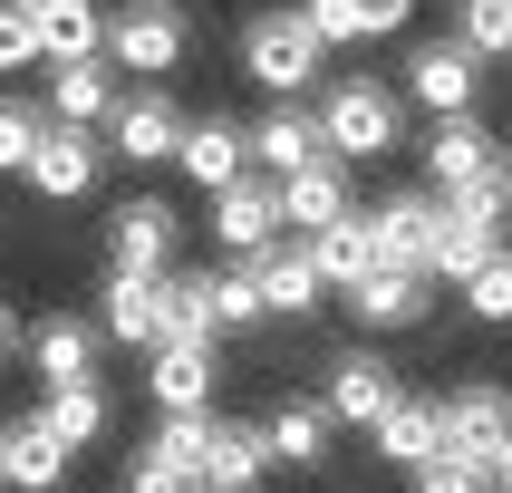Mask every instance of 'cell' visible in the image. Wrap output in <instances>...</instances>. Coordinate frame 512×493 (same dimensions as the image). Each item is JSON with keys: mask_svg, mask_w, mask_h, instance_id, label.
<instances>
[{"mask_svg": "<svg viewBox=\"0 0 512 493\" xmlns=\"http://www.w3.org/2000/svg\"><path fill=\"white\" fill-rule=\"evenodd\" d=\"M20 358L39 368V387H68V377H97V319L49 310L39 329H20Z\"/></svg>", "mask_w": 512, "mask_h": 493, "instance_id": "17", "label": "cell"}, {"mask_svg": "<svg viewBox=\"0 0 512 493\" xmlns=\"http://www.w3.org/2000/svg\"><path fill=\"white\" fill-rule=\"evenodd\" d=\"M319 145L339 165H387L406 145V97L387 78H329L319 87Z\"/></svg>", "mask_w": 512, "mask_h": 493, "instance_id": "1", "label": "cell"}, {"mask_svg": "<svg viewBox=\"0 0 512 493\" xmlns=\"http://www.w3.org/2000/svg\"><path fill=\"white\" fill-rule=\"evenodd\" d=\"M10 358H20V310L0 300V368H10Z\"/></svg>", "mask_w": 512, "mask_h": 493, "instance_id": "39", "label": "cell"}, {"mask_svg": "<svg viewBox=\"0 0 512 493\" xmlns=\"http://www.w3.org/2000/svg\"><path fill=\"white\" fill-rule=\"evenodd\" d=\"M10 68H39V29H29V0H0V78Z\"/></svg>", "mask_w": 512, "mask_h": 493, "instance_id": "37", "label": "cell"}, {"mask_svg": "<svg viewBox=\"0 0 512 493\" xmlns=\"http://www.w3.org/2000/svg\"><path fill=\"white\" fill-rule=\"evenodd\" d=\"M329 435H339V426H329L319 397H281L271 416H261V445H271V464H290V474H310V464L329 455Z\"/></svg>", "mask_w": 512, "mask_h": 493, "instance_id": "23", "label": "cell"}, {"mask_svg": "<svg viewBox=\"0 0 512 493\" xmlns=\"http://www.w3.org/2000/svg\"><path fill=\"white\" fill-rule=\"evenodd\" d=\"M213 203V242H223L232 261H252L261 242H281V184H271V174H242V184H223V194H203Z\"/></svg>", "mask_w": 512, "mask_h": 493, "instance_id": "10", "label": "cell"}, {"mask_svg": "<svg viewBox=\"0 0 512 493\" xmlns=\"http://www.w3.org/2000/svg\"><path fill=\"white\" fill-rule=\"evenodd\" d=\"M174 242H184V223H174L165 194H126L107 213V261L116 271H174Z\"/></svg>", "mask_w": 512, "mask_h": 493, "instance_id": "9", "label": "cell"}, {"mask_svg": "<svg viewBox=\"0 0 512 493\" xmlns=\"http://www.w3.org/2000/svg\"><path fill=\"white\" fill-rule=\"evenodd\" d=\"M174 145H184V107H174L165 87H126L107 116V155L126 165H174Z\"/></svg>", "mask_w": 512, "mask_h": 493, "instance_id": "8", "label": "cell"}, {"mask_svg": "<svg viewBox=\"0 0 512 493\" xmlns=\"http://www.w3.org/2000/svg\"><path fill=\"white\" fill-rule=\"evenodd\" d=\"M184 49H194V10L184 0H126V10H107V68L174 78Z\"/></svg>", "mask_w": 512, "mask_h": 493, "instance_id": "3", "label": "cell"}, {"mask_svg": "<svg viewBox=\"0 0 512 493\" xmlns=\"http://www.w3.org/2000/svg\"><path fill=\"white\" fill-rule=\"evenodd\" d=\"M174 174H184L194 194H223V184H242V174H252V126H232L223 107H213V116H184Z\"/></svg>", "mask_w": 512, "mask_h": 493, "instance_id": "7", "label": "cell"}, {"mask_svg": "<svg viewBox=\"0 0 512 493\" xmlns=\"http://www.w3.org/2000/svg\"><path fill=\"white\" fill-rule=\"evenodd\" d=\"M368 232H377V261L426 271V261H435V232H445V194H435V184H426V194H387L368 213ZM426 281H435V271H426Z\"/></svg>", "mask_w": 512, "mask_h": 493, "instance_id": "11", "label": "cell"}, {"mask_svg": "<svg viewBox=\"0 0 512 493\" xmlns=\"http://www.w3.org/2000/svg\"><path fill=\"white\" fill-rule=\"evenodd\" d=\"M126 493H194V474H174L165 455H136L126 464Z\"/></svg>", "mask_w": 512, "mask_h": 493, "instance_id": "38", "label": "cell"}, {"mask_svg": "<svg viewBox=\"0 0 512 493\" xmlns=\"http://www.w3.org/2000/svg\"><path fill=\"white\" fill-rule=\"evenodd\" d=\"M493 252H503V223H474V213H455V203H445V232H435V261H426V271L464 290Z\"/></svg>", "mask_w": 512, "mask_h": 493, "instance_id": "28", "label": "cell"}, {"mask_svg": "<svg viewBox=\"0 0 512 493\" xmlns=\"http://www.w3.org/2000/svg\"><path fill=\"white\" fill-rule=\"evenodd\" d=\"M310 155H329V145H319V107L281 97V107L252 126V174H271V184H281V174H300Z\"/></svg>", "mask_w": 512, "mask_h": 493, "instance_id": "20", "label": "cell"}, {"mask_svg": "<svg viewBox=\"0 0 512 493\" xmlns=\"http://www.w3.org/2000/svg\"><path fill=\"white\" fill-rule=\"evenodd\" d=\"M319 68H329V49L300 10H252L242 20V78H261L271 97H310Z\"/></svg>", "mask_w": 512, "mask_h": 493, "instance_id": "2", "label": "cell"}, {"mask_svg": "<svg viewBox=\"0 0 512 493\" xmlns=\"http://www.w3.org/2000/svg\"><path fill=\"white\" fill-rule=\"evenodd\" d=\"M194 493H213V484H194Z\"/></svg>", "mask_w": 512, "mask_h": 493, "instance_id": "42", "label": "cell"}, {"mask_svg": "<svg viewBox=\"0 0 512 493\" xmlns=\"http://www.w3.org/2000/svg\"><path fill=\"white\" fill-rule=\"evenodd\" d=\"M397 97H416L426 116H474V97H484V58L464 49V39H426V49L406 58Z\"/></svg>", "mask_w": 512, "mask_h": 493, "instance_id": "6", "label": "cell"}, {"mask_svg": "<svg viewBox=\"0 0 512 493\" xmlns=\"http://www.w3.org/2000/svg\"><path fill=\"white\" fill-rule=\"evenodd\" d=\"M203 310H213V339L223 329H261V290H252V261H232V271H203Z\"/></svg>", "mask_w": 512, "mask_h": 493, "instance_id": "30", "label": "cell"}, {"mask_svg": "<svg viewBox=\"0 0 512 493\" xmlns=\"http://www.w3.org/2000/svg\"><path fill=\"white\" fill-rule=\"evenodd\" d=\"M261 474H271V445H261V426H232V416H213V445H203V484H213V493H252Z\"/></svg>", "mask_w": 512, "mask_h": 493, "instance_id": "26", "label": "cell"}, {"mask_svg": "<svg viewBox=\"0 0 512 493\" xmlns=\"http://www.w3.org/2000/svg\"><path fill=\"white\" fill-rule=\"evenodd\" d=\"M310 242V261H319V281L329 290H358L377 271V232H368V213H339V223H319V232H300Z\"/></svg>", "mask_w": 512, "mask_h": 493, "instance_id": "25", "label": "cell"}, {"mask_svg": "<svg viewBox=\"0 0 512 493\" xmlns=\"http://www.w3.org/2000/svg\"><path fill=\"white\" fill-rule=\"evenodd\" d=\"M339 213H358L339 155H310L300 174H281V223H290V232H319V223H339Z\"/></svg>", "mask_w": 512, "mask_h": 493, "instance_id": "19", "label": "cell"}, {"mask_svg": "<svg viewBox=\"0 0 512 493\" xmlns=\"http://www.w3.org/2000/svg\"><path fill=\"white\" fill-rule=\"evenodd\" d=\"M503 184H512V155H503Z\"/></svg>", "mask_w": 512, "mask_h": 493, "instance_id": "41", "label": "cell"}, {"mask_svg": "<svg viewBox=\"0 0 512 493\" xmlns=\"http://www.w3.org/2000/svg\"><path fill=\"white\" fill-rule=\"evenodd\" d=\"M464 310L493 319V329H512V242L484 261V271H474V281H464Z\"/></svg>", "mask_w": 512, "mask_h": 493, "instance_id": "35", "label": "cell"}, {"mask_svg": "<svg viewBox=\"0 0 512 493\" xmlns=\"http://www.w3.org/2000/svg\"><path fill=\"white\" fill-rule=\"evenodd\" d=\"M97 339H116V348L165 339V271H107V290H97Z\"/></svg>", "mask_w": 512, "mask_h": 493, "instance_id": "12", "label": "cell"}, {"mask_svg": "<svg viewBox=\"0 0 512 493\" xmlns=\"http://www.w3.org/2000/svg\"><path fill=\"white\" fill-rule=\"evenodd\" d=\"M97 174H107V136L49 116V136H39V155L20 165V184H29L39 203H78V194H97Z\"/></svg>", "mask_w": 512, "mask_h": 493, "instance_id": "5", "label": "cell"}, {"mask_svg": "<svg viewBox=\"0 0 512 493\" xmlns=\"http://www.w3.org/2000/svg\"><path fill=\"white\" fill-rule=\"evenodd\" d=\"M426 290H435L426 271H397V261H377L368 281L348 290V310L368 319V329H416V319H426Z\"/></svg>", "mask_w": 512, "mask_h": 493, "instance_id": "24", "label": "cell"}, {"mask_svg": "<svg viewBox=\"0 0 512 493\" xmlns=\"http://www.w3.org/2000/svg\"><path fill=\"white\" fill-rule=\"evenodd\" d=\"M116 97H126V87H116L107 49H97V58H58V68H49V116H68V126H107Z\"/></svg>", "mask_w": 512, "mask_h": 493, "instance_id": "21", "label": "cell"}, {"mask_svg": "<svg viewBox=\"0 0 512 493\" xmlns=\"http://www.w3.org/2000/svg\"><path fill=\"white\" fill-rule=\"evenodd\" d=\"M435 445L464 455V464H493L512 445V387H503V377H464L455 397L435 406Z\"/></svg>", "mask_w": 512, "mask_h": 493, "instance_id": "4", "label": "cell"}, {"mask_svg": "<svg viewBox=\"0 0 512 493\" xmlns=\"http://www.w3.org/2000/svg\"><path fill=\"white\" fill-rule=\"evenodd\" d=\"M484 474H493V493H512V445H503V455L484 464Z\"/></svg>", "mask_w": 512, "mask_h": 493, "instance_id": "40", "label": "cell"}, {"mask_svg": "<svg viewBox=\"0 0 512 493\" xmlns=\"http://www.w3.org/2000/svg\"><path fill=\"white\" fill-rule=\"evenodd\" d=\"M387 397H397V368H387L377 348H348L339 368H329V387H319L329 426H377V416H387Z\"/></svg>", "mask_w": 512, "mask_h": 493, "instance_id": "15", "label": "cell"}, {"mask_svg": "<svg viewBox=\"0 0 512 493\" xmlns=\"http://www.w3.org/2000/svg\"><path fill=\"white\" fill-rule=\"evenodd\" d=\"M252 290H261V310H281V319H310L329 281H319L310 242H300V232H281V242H261V252H252Z\"/></svg>", "mask_w": 512, "mask_h": 493, "instance_id": "14", "label": "cell"}, {"mask_svg": "<svg viewBox=\"0 0 512 493\" xmlns=\"http://www.w3.org/2000/svg\"><path fill=\"white\" fill-rule=\"evenodd\" d=\"M107 387H97V377H68V387H49V397H39V426L58 435V445H97V435H107Z\"/></svg>", "mask_w": 512, "mask_h": 493, "instance_id": "29", "label": "cell"}, {"mask_svg": "<svg viewBox=\"0 0 512 493\" xmlns=\"http://www.w3.org/2000/svg\"><path fill=\"white\" fill-rule=\"evenodd\" d=\"M213 339H155L145 348V387H155V406H213Z\"/></svg>", "mask_w": 512, "mask_h": 493, "instance_id": "18", "label": "cell"}, {"mask_svg": "<svg viewBox=\"0 0 512 493\" xmlns=\"http://www.w3.org/2000/svg\"><path fill=\"white\" fill-rule=\"evenodd\" d=\"M484 174H503V136H493L484 116H435L426 184H435V194H455V184H484Z\"/></svg>", "mask_w": 512, "mask_h": 493, "instance_id": "13", "label": "cell"}, {"mask_svg": "<svg viewBox=\"0 0 512 493\" xmlns=\"http://www.w3.org/2000/svg\"><path fill=\"white\" fill-rule=\"evenodd\" d=\"M416 493H493V474H484V464H464V455H445V445H435V455L416 464Z\"/></svg>", "mask_w": 512, "mask_h": 493, "instance_id": "36", "label": "cell"}, {"mask_svg": "<svg viewBox=\"0 0 512 493\" xmlns=\"http://www.w3.org/2000/svg\"><path fill=\"white\" fill-rule=\"evenodd\" d=\"M203 445H213V406H174L165 426H155V445H145V455H165L174 474H194V484H203Z\"/></svg>", "mask_w": 512, "mask_h": 493, "instance_id": "31", "label": "cell"}, {"mask_svg": "<svg viewBox=\"0 0 512 493\" xmlns=\"http://www.w3.org/2000/svg\"><path fill=\"white\" fill-rule=\"evenodd\" d=\"M455 39L474 58H512V0H455Z\"/></svg>", "mask_w": 512, "mask_h": 493, "instance_id": "32", "label": "cell"}, {"mask_svg": "<svg viewBox=\"0 0 512 493\" xmlns=\"http://www.w3.org/2000/svg\"><path fill=\"white\" fill-rule=\"evenodd\" d=\"M300 20L319 29V49H368V39H377L358 0H300Z\"/></svg>", "mask_w": 512, "mask_h": 493, "instance_id": "34", "label": "cell"}, {"mask_svg": "<svg viewBox=\"0 0 512 493\" xmlns=\"http://www.w3.org/2000/svg\"><path fill=\"white\" fill-rule=\"evenodd\" d=\"M68 464H78V445H58L39 416L0 426V484H10V493H58V484H68Z\"/></svg>", "mask_w": 512, "mask_h": 493, "instance_id": "16", "label": "cell"}, {"mask_svg": "<svg viewBox=\"0 0 512 493\" xmlns=\"http://www.w3.org/2000/svg\"><path fill=\"white\" fill-rule=\"evenodd\" d=\"M29 29H39V68L107 49V10H97V0H29Z\"/></svg>", "mask_w": 512, "mask_h": 493, "instance_id": "22", "label": "cell"}, {"mask_svg": "<svg viewBox=\"0 0 512 493\" xmlns=\"http://www.w3.org/2000/svg\"><path fill=\"white\" fill-rule=\"evenodd\" d=\"M39 136H49V107L39 97H0V174H20L39 155Z\"/></svg>", "mask_w": 512, "mask_h": 493, "instance_id": "33", "label": "cell"}, {"mask_svg": "<svg viewBox=\"0 0 512 493\" xmlns=\"http://www.w3.org/2000/svg\"><path fill=\"white\" fill-rule=\"evenodd\" d=\"M368 445H377V464H406V474H416V464L435 455V397H387V416H377L368 426Z\"/></svg>", "mask_w": 512, "mask_h": 493, "instance_id": "27", "label": "cell"}]
</instances>
